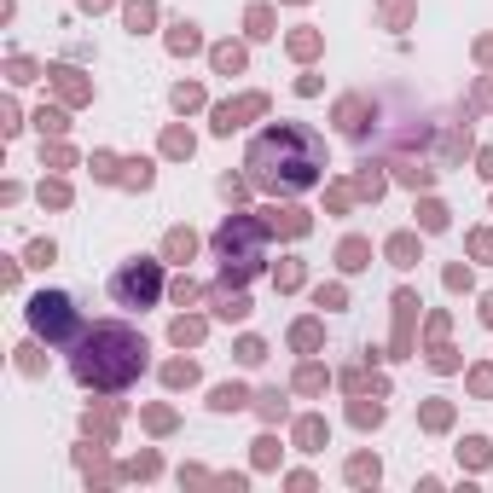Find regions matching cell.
Wrapping results in <instances>:
<instances>
[{
  "mask_svg": "<svg viewBox=\"0 0 493 493\" xmlns=\"http://www.w3.org/2000/svg\"><path fill=\"white\" fill-rule=\"evenodd\" d=\"M244 169L250 186H262L273 198H296V192H314L325 180V139L302 122H273L250 139L244 151Z\"/></svg>",
  "mask_w": 493,
  "mask_h": 493,
  "instance_id": "6da1fadb",
  "label": "cell"
},
{
  "mask_svg": "<svg viewBox=\"0 0 493 493\" xmlns=\"http://www.w3.org/2000/svg\"><path fill=\"white\" fill-rule=\"evenodd\" d=\"M70 371H76V383L87 389H128L139 371H146V337L134 331V325H93L82 331V342L70 348Z\"/></svg>",
  "mask_w": 493,
  "mask_h": 493,
  "instance_id": "7a4b0ae2",
  "label": "cell"
},
{
  "mask_svg": "<svg viewBox=\"0 0 493 493\" xmlns=\"http://www.w3.org/2000/svg\"><path fill=\"white\" fill-rule=\"evenodd\" d=\"M30 325L53 342V348H76L82 342V314H76V296H64V290H41L30 302Z\"/></svg>",
  "mask_w": 493,
  "mask_h": 493,
  "instance_id": "3957f363",
  "label": "cell"
},
{
  "mask_svg": "<svg viewBox=\"0 0 493 493\" xmlns=\"http://www.w3.org/2000/svg\"><path fill=\"white\" fill-rule=\"evenodd\" d=\"M215 255L226 262V278H250L262 267V226L250 215H232L221 232H215Z\"/></svg>",
  "mask_w": 493,
  "mask_h": 493,
  "instance_id": "277c9868",
  "label": "cell"
},
{
  "mask_svg": "<svg viewBox=\"0 0 493 493\" xmlns=\"http://www.w3.org/2000/svg\"><path fill=\"white\" fill-rule=\"evenodd\" d=\"M110 296L122 302V308H151V302L162 296V273L157 262H128L110 273Z\"/></svg>",
  "mask_w": 493,
  "mask_h": 493,
  "instance_id": "5b68a950",
  "label": "cell"
},
{
  "mask_svg": "<svg viewBox=\"0 0 493 493\" xmlns=\"http://www.w3.org/2000/svg\"><path fill=\"white\" fill-rule=\"evenodd\" d=\"M215 314L221 319H244L250 314V296L244 290H215Z\"/></svg>",
  "mask_w": 493,
  "mask_h": 493,
  "instance_id": "8992f818",
  "label": "cell"
},
{
  "mask_svg": "<svg viewBox=\"0 0 493 493\" xmlns=\"http://www.w3.org/2000/svg\"><path fill=\"white\" fill-rule=\"evenodd\" d=\"M192 244H198L192 232H169V255H192Z\"/></svg>",
  "mask_w": 493,
  "mask_h": 493,
  "instance_id": "52a82bcc",
  "label": "cell"
},
{
  "mask_svg": "<svg viewBox=\"0 0 493 493\" xmlns=\"http://www.w3.org/2000/svg\"><path fill=\"white\" fill-rule=\"evenodd\" d=\"M215 406L226 412V406H244V389H215Z\"/></svg>",
  "mask_w": 493,
  "mask_h": 493,
  "instance_id": "ba28073f",
  "label": "cell"
}]
</instances>
